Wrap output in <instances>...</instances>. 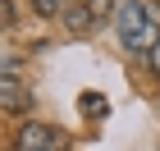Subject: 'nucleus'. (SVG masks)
Instances as JSON below:
<instances>
[{
    "instance_id": "f257e3e1",
    "label": "nucleus",
    "mask_w": 160,
    "mask_h": 151,
    "mask_svg": "<svg viewBox=\"0 0 160 151\" xmlns=\"http://www.w3.org/2000/svg\"><path fill=\"white\" fill-rule=\"evenodd\" d=\"M114 28H119V41L123 50H133V55H142L160 41L156 32V14H151V5H142V0H119V9H114Z\"/></svg>"
},
{
    "instance_id": "f03ea898",
    "label": "nucleus",
    "mask_w": 160,
    "mask_h": 151,
    "mask_svg": "<svg viewBox=\"0 0 160 151\" xmlns=\"http://www.w3.org/2000/svg\"><path fill=\"white\" fill-rule=\"evenodd\" d=\"M14 151H64V138L55 128L28 119V124H18V133H14Z\"/></svg>"
},
{
    "instance_id": "7ed1b4c3",
    "label": "nucleus",
    "mask_w": 160,
    "mask_h": 151,
    "mask_svg": "<svg viewBox=\"0 0 160 151\" xmlns=\"http://www.w3.org/2000/svg\"><path fill=\"white\" fill-rule=\"evenodd\" d=\"M60 18H64L69 32H78V37H87V32L96 28V9H92V5H69V14H60Z\"/></svg>"
},
{
    "instance_id": "20e7f679",
    "label": "nucleus",
    "mask_w": 160,
    "mask_h": 151,
    "mask_svg": "<svg viewBox=\"0 0 160 151\" xmlns=\"http://www.w3.org/2000/svg\"><path fill=\"white\" fill-rule=\"evenodd\" d=\"M0 101H5V110H9V114L28 105V92H23V83H18L14 73H0Z\"/></svg>"
},
{
    "instance_id": "39448f33",
    "label": "nucleus",
    "mask_w": 160,
    "mask_h": 151,
    "mask_svg": "<svg viewBox=\"0 0 160 151\" xmlns=\"http://www.w3.org/2000/svg\"><path fill=\"white\" fill-rule=\"evenodd\" d=\"M78 110H82L87 119H105V114H110V101L101 96V92H82V96H78Z\"/></svg>"
},
{
    "instance_id": "423d86ee",
    "label": "nucleus",
    "mask_w": 160,
    "mask_h": 151,
    "mask_svg": "<svg viewBox=\"0 0 160 151\" xmlns=\"http://www.w3.org/2000/svg\"><path fill=\"white\" fill-rule=\"evenodd\" d=\"M32 9L50 18V14H64V0H32Z\"/></svg>"
},
{
    "instance_id": "0eeeda50",
    "label": "nucleus",
    "mask_w": 160,
    "mask_h": 151,
    "mask_svg": "<svg viewBox=\"0 0 160 151\" xmlns=\"http://www.w3.org/2000/svg\"><path fill=\"white\" fill-rule=\"evenodd\" d=\"M147 64H151V73H160V41L151 46V55H147Z\"/></svg>"
}]
</instances>
